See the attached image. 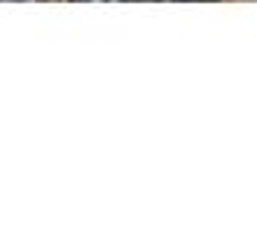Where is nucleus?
<instances>
[{
    "label": "nucleus",
    "mask_w": 257,
    "mask_h": 251,
    "mask_svg": "<svg viewBox=\"0 0 257 251\" xmlns=\"http://www.w3.org/2000/svg\"><path fill=\"white\" fill-rule=\"evenodd\" d=\"M6 3H44V0H6Z\"/></svg>",
    "instance_id": "obj_1"
}]
</instances>
